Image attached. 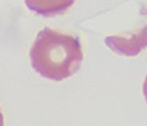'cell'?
Returning <instances> with one entry per match:
<instances>
[{
  "instance_id": "6da1fadb",
  "label": "cell",
  "mask_w": 147,
  "mask_h": 126,
  "mask_svg": "<svg viewBox=\"0 0 147 126\" xmlns=\"http://www.w3.org/2000/svg\"><path fill=\"white\" fill-rule=\"evenodd\" d=\"M29 57L31 65L39 75L62 81L80 68L83 54L78 37L45 28L37 34Z\"/></svg>"
},
{
  "instance_id": "7a4b0ae2",
  "label": "cell",
  "mask_w": 147,
  "mask_h": 126,
  "mask_svg": "<svg viewBox=\"0 0 147 126\" xmlns=\"http://www.w3.org/2000/svg\"><path fill=\"white\" fill-rule=\"evenodd\" d=\"M106 45L114 52L124 56H136L147 47V25L129 37L112 36L105 38Z\"/></svg>"
},
{
  "instance_id": "3957f363",
  "label": "cell",
  "mask_w": 147,
  "mask_h": 126,
  "mask_svg": "<svg viewBox=\"0 0 147 126\" xmlns=\"http://www.w3.org/2000/svg\"><path fill=\"white\" fill-rule=\"evenodd\" d=\"M74 3L75 0H25L30 11L45 17L62 14Z\"/></svg>"
},
{
  "instance_id": "277c9868",
  "label": "cell",
  "mask_w": 147,
  "mask_h": 126,
  "mask_svg": "<svg viewBox=\"0 0 147 126\" xmlns=\"http://www.w3.org/2000/svg\"><path fill=\"white\" fill-rule=\"evenodd\" d=\"M143 92H144V98L147 101V76L144 79V85H143Z\"/></svg>"
},
{
  "instance_id": "5b68a950",
  "label": "cell",
  "mask_w": 147,
  "mask_h": 126,
  "mask_svg": "<svg viewBox=\"0 0 147 126\" xmlns=\"http://www.w3.org/2000/svg\"><path fill=\"white\" fill-rule=\"evenodd\" d=\"M0 126H4V117L1 112V109H0Z\"/></svg>"
}]
</instances>
